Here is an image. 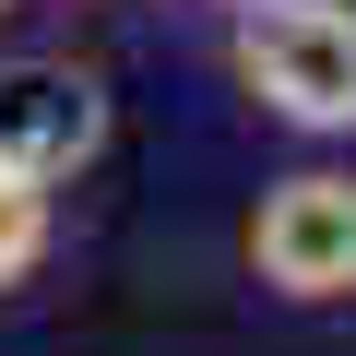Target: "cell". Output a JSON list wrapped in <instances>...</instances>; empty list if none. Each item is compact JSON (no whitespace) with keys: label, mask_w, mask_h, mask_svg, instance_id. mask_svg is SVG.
Wrapping results in <instances>:
<instances>
[{"label":"cell","mask_w":356,"mask_h":356,"mask_svg":"<svg viewBox=\"0 0 356 356\" xmlns=\"http://www.w3.org/2000/svg\"><path fill=\"white\" fill-rule=\"evenodd\" d=\"M226 95L309 154L356 143V0H250L226 13Z\"/></svg>","instance_id":"6da1fadb"},{"label":"cell","mask_w":356,"mask_h":356,"mask_svg":"<svg viewBox=\"0 0 356 356\" xmlns=\"http://www.w3.org/2000/svg\"><path fill=\"white\" fill-rule=\"evenodd\" d=\"M238 273L297 309V321H332L356 309V166L344 154H309V166H273L250 214H238Z\"/></svg>","instance_id":"7a4b0ae2"},{"label":"cell","mask_w":356,"mask_h":356,"mask_svg":"<svg viewBox=\"0 0 356 356\" xmlns=\"http://www.w3.org/2000/svg\"><path fill=\"white\" fill-rule=\"evenodd\" d=\"M107 143H119V95H107L95 60H72V48H13L0 60V166L48 178V191H83L107 166Z\"/></svg>","instance_id":"3957f363"},{"label":"cell","mask_w":356,"mask_h":356,"mask_svg":"<svg viewBox=\"0 0 356 356\" xmlns=\"http://www.w3.org/2000/svg\"><path fill=\"white\" fill-rule=\"evenodd\" d=\"M60 261H72V191H48V178H24V166H0V309L36 297Z\"/></svg>","instance_id":"277c9868"},{"label":"cell","mask_w":356,"mask_h":356,"mask_svg":"<svg viewBox=\"0 0 356 356\" xmlns=\"http://www.w3.org/2000/svg\"><path fill=\"white\" fill-rule=\"evenodd\" d=\"M24 13H36V0H0V36H13V24H24Z\"/></svg>","instance_id":"5b68a950"},{"label":"cell","mask_w":356,"mask_h":356,"mask_svg":"<svg viewBox=\"0 0 356 356\" xmlns=\"http://www.w3.org/2000/svg\"><path fill=\"white\" fill-rule=\"evenodd\" d=\"M202 13H214V24H226V13H250V0H202Z\"/></svg>","instance_id":"8992f818"}]
</instances>
